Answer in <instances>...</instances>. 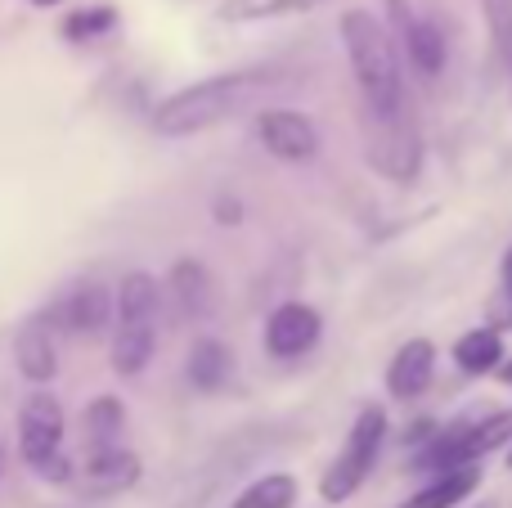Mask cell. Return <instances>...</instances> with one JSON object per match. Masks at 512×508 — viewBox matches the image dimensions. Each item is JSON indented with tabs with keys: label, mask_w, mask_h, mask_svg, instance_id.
<instances>
[{
	"label": "cell",
	"mask_w": 512,
	"mask_h": 508,
	"mask_svg": "<svg viewBox=\"0 0 512 508\" xmlns=\"http://www.w3.org/2000/svg\"><path fill=\"white\" fill-rule=\"evenodd\" d=\"M216 212H221V221H225V225H234V221H239V207H234V203H221V207H216Z\"/></svg>",
	"instance_id": "26"
},
{
	"label": "cell",
	"mask_w": 512,
	"mask_h": 508,
	"mask_svg": "<svg viewBox=\"0 0 512 508\" xmlns=\"http://www.w3.org/2000/svg\"><path fill=\"white\" fill-rule=\"evenodd\" d=\"M382 441H387V414H382L378 405H369V410H360V419L351 423V437H346L342 455L328 464L324 482H319L324 504H342L360 491L364 477H369V468L378 464Z\"/></svg>",
	"instance_id": "3"
},
{
	"label": "cell",
	"mask_w": 512,
	"mask_h": 508,
	"mask_svg": "<svg viewBox=\"0 0 512 508\" xmlns=\"http://www.w3.org/2000/svg\"><path fill=\"white\" fill-rule=\"evenodd\" d=\"M131 482H140V459L126 455V450H95L86 464V491L90 495H113L126 491Z\"/></svg>",
	"instance_id": "14"
},
{
	"label": "cell",
	"mask_w": 512,
	"mask_h": 508,
	"mask_svg": "<svg viewBox=\"0 0 512 508\" xmlns=\"http://www.w3.org/2000/svg\"><path fill=\"white\" fill-rule=\"evenodd\" d=\"M508 468H512V450H508Z\"/></svg>",
	"instance_id": "30"
},
{
	"label": "cell",
	"mask_w": 512,
	"mask_h": 508,
	"mask_svg": "<svg viewBox=\"0 0 512 508\" xmlns=\"http://www.w3.org/2000/svg\"><path fill=\"white\" fill-rule=\"evenodd\" d=\"M0 473H5V446H0Z\"/></svg>",
	"instance_id": "28"
},
{
	"label": "cell",
	"mask_w": 512,
	"mask_h": 508,
	"mask_svg": "<svg viewBox=\"0 0 512 508\" xmlns=\"http://www.w3.org/2000/svg\"><path fill=\"white\" fill-rule=\"evenodd\" d=\"M486 23L495 36L499 59L512 63V0H486Z\"/></svg>",
	"instance_id": "22"
},
{
	"label": "cell",
	"mask_w": 512,
	"mask_h": 508,
	"mask_svg": "<svg viewBox=\"0 0 512 508\" xmlns=\"http://www.w3.org/2000/svg\"><path fill=\"white\" fill-rule=\"evenodd\" d=\"M41 477H50V482H68V477H72L68 459H50V464L41 468Z\"/></svg>",
	"instance_id": "25"
},
{
	"label": "cell",
	"mask_w": 512,
	"mask_h": 508,
	"mask_svg": "<svg viewBox=\"0 0 512 508\" xmlns=\"http://www.w3.org/2000/svg\"><path fill=\"white\" fill-rule=\"evenodd\" d=\"M113 23H117L113 9H77V14L63 23V32H68L72 41H90V36H104Z\"/></svg>",
	"instance_id": "23"
},
{
	"label": "cell",
	"mask_w": 512,
	"mask_h": 508,
	"mask_svg": "<svg viewBox=\"0 0 512 508\" xmlns=\"http://www.w3.org/2000/svg\"><path fill=\"white\" fill-rule=\"evenodd\" d=\"M369 122V158L382 176H391L396 185H409L423 167V140H418L414 122L409 113H396V117H364Z\"/></svg>",
	"instance_id": "5"
},
{
	"label": "cell",
	"mask_w": 512,
	"mask_h": 508,
	"mask_svg": "<svg viewBox=\"0 0 512 508\" xmlns=\"http://www.w3.org/2000/svg\"><path fill=\"white\" fill-rule=\"evenodd\" d=\"M324 5V0H221L216 18L221 23H265V18H288L306 14V9Z\"/></svg>",
	"instance_id": "18"
},
{
	"label": "cell",
	"mask_w": 512,
	"mask_h": 508,
	"mask_svg": "<svg viewBox=\"0 0 512 508\" xmlns=\"http://www.w3.org/2000/svg\"><path fill=\"white\" fill-rule=\"evenodd\" d=\"M490 320H495V329H512V248L504 257V288H499L495 306H490Z\"/></svg>",
	"instance_id": "24"
},
{
	"label": "cell",
	"mask_w": 512,
	"mask_h": 508,
	"mask_svg": "<svg viewBox=\"0 0 512 508\" xmlns=\"http://www.w3.org/2000/svg\"><path fill=\"white\" fill-rule=\"evenodd\" d=\"M512 441V410H499L481 423H463L450 428L432 441V446L418 455V468H432V473H454V468H472L481 455L508 446Z\"/></svg>",
	"instance_id": "4"
},
{
	"label": "cell",
	"mask_w": 512,
	"mask_h": 508,
	"mask_svg": "<svg viewBox=\"0 0 512 508\" xmlns=\"http://www.w3.org/2000/svg\"><path fill=\"white\" fill-rule=\"evenodd\" d=\"M391 18H396V32L405 41V54L423 77H436L445 68V36L432 18H418L405 0H391Z\"/></svg>",
	"instance_id": "10"
},
{
	"label": "cell",
	"mask_w": 512,
	"mask_h": 508,
	"mask_svg": "<svg viewBox=\"0 0 512 508\" xmlns=\"http://www.w3.org/2000/svg\"><path fill=\"white\" fill-rule=\"evenodd\" d=\"M504 333L495 329V324H486V329H472L463 333L459 342H454V365L463 369V374H499V365H504Z\"/></svg>",
	"instance_id": "15"
},
{
	"label": "cell",
	"mask_w": 512,
	"mask_h": 508,
	"mask_svg": "<svg viewBox=\"0 0 512 508\" xmlns=\"http://www.w3.org/2000/svg\"><path fill=\"white\" fill-rule=\"evenodd\" d=\"M499 383L512 387V360H504V365H499Z\"/></svg>",
	"instance_id": "27"
},
{
	"label": "cell",
	"mask_w": 512,
	"mask_h": 508,
	"mask_svg": "<svg viewBox=\"0 0 512 508\" xmlns=\"http://www.w3.org/2000/svg\"><path fill=\"white\" fill-rule=\"evenodd\" d=\"M230 378V347L216 338H198L194 351H189V383L198 392H216Z\"/></svg>",
	"instance_id": "17"
},
{
	"label": "cell",
	"mask_w": 512,
	"mask_h": 508,
	"mask_svg": "<svg viewBox=\"0 0 512 508\" xmlns=\"http://www.w3.org/2000/svg\"><path fill=\"white\" fill-rule=\"evenodd\" d=\"M342 45L351 54V72L360 81L364 108L373 117H396L405 113V81H400L396 41L382 27L378 14L369 9H346L342 14Z\"/></svg>",
	"instance_id": "2"
},
{
	"label": "cell",
	"mask_w": 512,
	"mask_h": 508,
	"mask_svg": "<svg viewBox=\"0 0 512 508\" xmlns=\"http://www.w3.org/2000/svg\"><path fill=\"white\" fill-rule=\"evenodd\" d=\"M122 419H126V410H122V401H117V396H99V401H90L86 414H81L86 441L95 450H113L117 432H122Z\"/></svg>",
	"instance_id": "20"
},
{
	"label": "cell",
	"mask_w": 512,
	"mask_h": 508,
	"mask_svg": "<svg viewBox=\"0 0 512 508\" xmlns=\"http://www.w3.org/2000/svg\"><path fill=\"white\" fill-rule=\"evenodd\" d=\"M18 446H23V459L32 468H45L50 459H59L63 446V405L54 392H32L18 410Z\"/></svg>",
	"instance_id": "6"
},
{
	"label": "cell",
	"mask_w": 512,
	"mask_h": 508,
	"mask_svg": "<svg viewBox=\"0 0 512 508\" xmlns=\"http://www.w3.org/2000/svg\"><path fill=\"white\" fill-rule=\"evenodd\" d=\"M32 5H59V0H32Z\"/></svg>",
	"instance_id": "29"
},
{
	"label": "cell",
	"mask_w": 512,
	"mask_h": 508,
	"mask_svg": "<svg viewBox=\"0 0 512 508\" xmlns=\"http://www.w3.org/2000/svg\"><path fill=\"white\" fill-rule=\"evenodd\" d=\"M297 504V482L288 473H270L261 482H252L230 508H292Z\"/></svg>",
	"instance_id": "21"
},
{
	"label": "cell",
	"mask_w": 512,
	"mask_h": 508,
	"mask_svg": "<svg viewBox=\"0 0 512 508\" xmlns=\"http://www.w3.org/2000/svg\"><path fill=\"white\" fill-rule=\"evenodd\" d=\"M14 356H18V369H23L27 383H50L59 374V351H54V338H50V324L45 320H32L14 342Z\"/></svg>",
	"instance_id": "13"
},
{
	"label": "cell",
	"mask_w": 512,
	"mask_h": 508,
	"mask_svg": "<svg viewBox=\"0 0 512 508\" xmlns=\"http://www.w3.org/2000/svg\"><path fill=\"white\" fill-rule=\"evenodd\" d=\"M481 486V468L472 464V468H454V473H441L432 486H423V491L414 495L405 508H454V504H463L472 491Z\"/></svg>",
	"instance_id": "16"
},
{
	"label": "cell",
	"mask_w": 512,
	"mask_h": 508,
	"mask_svg": "<svg viewBox=\"0 0 512 508\" xmlns=\"http://www.w3.org/2000/svg\"><path fill=\"white\" fill-rule=\"evenodd\" d=\"M292 86V77H283L279 68H243V72H221V77L194 81V86L167 95L153 108V131L185 140V135L212 131V126L243 117L252 108H265L270 99H279Z\"/></svg>",
	"instance_id": "1"
},
{
	"label": "cell",
	"mask_w": 512,
	"mask_h": 508,
	"mask_svg": "<svg viewBox=\"0 0 512 508\" xmlns=\"http://www.w3.org/2000/svg\"><path fill=\"white\" fill-rule=\"evenodd\" d=\"M319 333H324V320H319L310 306L288 302L265 320V351H270L274 360H297L315 347Z\"/></svg>",
	"instance_id": "9"
},
{
	"label": "cell",
	"mask_w": 512,
	"mask_h": 508,
	"mask_svg": "<svg viewBox=\"0 0 512 508\" xmlns=\"http://www.w3.org/2000/svg\"><path fill=\"white\" fill-rule=\"evenodd\" d=\"M108 315H113V293H108L99 279H77V284H68L59 297L50 302V311L41 315L50 329H63V333H99L108 324Z\"/></svg>",
	"instance_id": "7"
},
{
	"label": "cell",
	"mask_w": 512,
	"mask_h": 508,
	"mask_svg": "<svg viewBox=\"0 0 512 508\" xmlns=\"http://www.w3.org/2000/svg\"><path fill=\"white\" fill-rule=\"evenodd\" d=\"M256 135L283 162H306L319 153V126L297 108H265L256 117Z\"/></svg>",
	"instance_id": "8"
},
{
	"label": "cell",
	"mask_w": 512,
	"mask_h": 508,
	"mask_svg": "<svg viewBox=\"0 0 512 508\" xmlns=\"http://www.w3.org/2000/svg\"><path fill=\"white\" fill-rule=\"evenodd\" d=\"M432 369H436V347L427 338H409L387 365V392L396 401H414V396L427 392Z\"/></svg>",
	"instance_id": "11"
},
{
	"label": "cell",
	"mask_w": 512,
	"mask_h": 508,
	"mask_svg": "<svg viewBox=\"0 0 512 508\" xmlns=\"http://www.w3.org/2000/svg\"><path fill=\"white\" fill-rule=\"evenodd\" d=\"M171 302L185 315H203L207 302H212V284H207V270L198 261H180L171 270Z\"/></svg>",
	"instance_id": "19"
},
{
	"label": "cell",
	"mask_w": 512,
	"mask_h": 508,
	"mask_svg": "<svg viewBox=\"0 0 512 508\" xmlns=\"http://www.w3.org/2000/svg\"><path fill=\"white\" fill-rule=\"evenodd\" d=\"M153 342H158V315H117L113 369L122 378L140 374V369L153 360Z\"/></svg>",
	"instance_id": "12"
}]
</instances>
